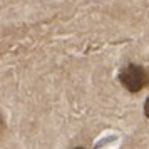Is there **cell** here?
Returning a JSON list of instances; mask_svg holds the SVG:
<instances>
[{"instance_id": "obj_1", "label": "cell", "mask_w": 149, "mask_h": 149, "mask_svg": "<svg viewBox=\"0 0 149 149\" xmlns=\"http://www.w3.org/2000/svg\"><path fill=\"white\" fill-rule=\"evenodd\" d=\"M119 81L129 92H139L149 84V72L142 65L131 64L126 69H122Z\"/></svg>"}, {"instance_id": "obj_2", "label": "cell", "mask_w": 149, "mask_h": 149, "mask_svg": "<svg viewBox=\"0 0 149 149\" xmlns=\"http://www.w3.org/2000/svg\"><path fill=\"white\" fill-rule=\"evenodd\" d=\"M144 114H146V117L149 119V99L146 101V104H144Z\"/></svg>"}, {"instance_id": "obj_3", "label": "cell", "mask_w": 149, "mask_h": 149, "mask_svg": "<svg viewBox=\"0 0 149 149\" xmlns=\"http://www.w3.org/2000/svg\"><path fill=\"white\" fill-rule=\"evenodd\" d=\"M75 149H82V148H75Z\"/></svg>"}]
</instances>
